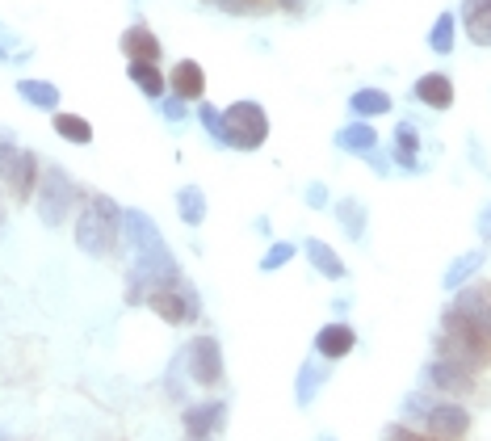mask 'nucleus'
Masks as SVG:
<instances>
[{
	"label": "nucleus",
	"instance_id": "nucleus-1",
	"mask_svg": "<svg viewBox=\"0 0 491 441\" xmlns=\"http://www.w3.org/2000/svg\"><path fill=\"white\" fill-rule=\"evenodd\" d=\"M126 232V210L109 194H88L76 215V244L88 256H109Z\"/></svg>",
	"mask_w": 491,
	"mask_h": 441
},
{
	"label": "nucleus",
	"instance_id": "nucleus-2",
	"mask_svg": "<svg viewBox=\"0 0 491 441\" xmlns=\"http://www.w3.org/2000/svg\"><path fill=\"white\" fill-rule=\"evenodd\" d=\"M126 236H131V253H135V265L139 269H147V274L155 277V282H176L181 277V269H176V256L173 248H168V240L160 236V227H155L143 210H126Z\"/></svg>",
	"mask_w": 491,
	"mask_h": 441
},
{
	"label": "nucleus",
	"instance_id": "nucleus-3",
	"mask_svg": "<svg viewBox=\"0 0 491 441\" xmlns=\"http://www.w3.org/2000/svg\"><path fill=\"white\" fill-rule=\"evenodd\" d=\"M441 357L466 366V370H479V366L491 362V336L483 328H475L462 311H449L446 336H441Z\"/></svg>",
	"mask_w": 491,
	"mask_h": 441
},
{
	"label": "nucleus",
	"instance_id": "nucleus-4",
	"mask_svg": "<svg viewBox=\"0 0 491 441\" xmlns=\"http://www.w3.org/2000/svg\"><path fill=\"white\" fill-rule=\"evenodd\" d=\"M223 118H227V147L235 152H256L269 139V114L261 101H231Z\"/></svg>",
	"mask_w": 491,
	"mask_h": 441
},
{
	"label": "nucleus",
	"instance_id": "nucleus-5",
	"mask_svg": "<svg viewBox=\"0 0 491 441\" xmlns=\"http://www.w3.org/2000/svg\"><path fill=\"white\" fill-rule=\"evenodd\" d=\"M72 202H76V181H72L59 165H46L43 181H38V194H34L38 219H43L46 227H59V223L72 215Z\"/></svg>",
	"mask_w": 491,
	"mask_h": 441
},
{
	"label": "nucleus",
	"instance_id": "nucleus-6",
	"mask_svg": "<svg viewBox=\"0 0 491 441\" xmlns=\"http://www.w3.org/2000/svg\"><path fill=\"white\" fill-rule=\"evenodd\" d=\"M147 307H152L164 324H173V328H181V324H194L197 316H202V303H197V295L189 290L185 277H176V282H164V286H155L152 298H147Z\"/></svg>",
	"mask_w": 491,
	"mask_h": 441
},
{
	"label": "nucleus",
	"instance_id": "nucleus-7",
	"mask_svg": "<svg viewBox=\"0 0 491 441\" xmlns=\"http://www.w3.org/2000/svg\"><path fill=\"white\" fill-rule=\"evenodd\" d=\"M185 366L197 386H223V349L215 336H194L185 345Z\"/></svg>",
	"mask_w": 491,
	"mask_h": 441
},
{
	"label": "nucleus",
	"instance_id": "nucleus-8",
	"mask_svg": "<svg viewBox=\"0 0 491 441\" xmlns=\"http://www.w3.org/2000/svg\"><path fill=\"white\" fill-rule=\"evenodd\" d=\"M38 181H43V165H38V155L17 147V155L9 160V168L0 173V185L9 189L13 202H22V206H25V202L38 194Z\"/></svg>",
	"mask_w": 491,
	"mask_h": 441
},
{
	"label": "nucleus",
	"instance_id": "nucleus-9",
	"mask_svg": "<svg viewBox=\"0 0 491 441\" xmlns=\"http://www.w3.org/2000/svg\"><path fill=\"white\" fill-rule=\"evenodd\" d=\"M425 433L441 441H462L470 433V412L458 408V404H433L425 412Z\"/></svg>",
	"mask_w": 491,
	"mask_h": 441
},
{
	"label": "nucleus",
	"instance_id": "nucleus-10",
	"mask_svg": "<svg viewBox=\"0 0 491 441\" xmlns=\"http://www.w3.org/2000/svg\"><path fill=\"white\" fill-rule=\"evenodd\" d=\"M168 93H176L181 101H202L206 97V67L197 59H176L168 67Z\"/></svg>",
	"mask_w": 491,
	"mask_h": 441
},
{
	"label": "nucleus",
	"instance_id": "nucleus-11",
	"mask_svg": "<svg viewBox=\"0 0 491 441\" xmlns=\"http://www.w3.org/2000/svg\"><path fill=\"white\" fill-rule=\"evenodd\" d=\"M425 383L436 386V391H446V396H466V391H475V378H470L466 366L449 362V357H441V362H433L425 370Z\"/></svg>",
	"mask_w": 491,
	"mask_h": 441
},
{
	"label": "nucleus",
	"instance_id": "nucleus-12",
	"mask_svg": "<svg viewBox=\"0 0 491 441\" xmlns=\"http://www.w3.org/2000/svg\"><path fill=\"white\" fill-rule=\"evenodd\" d=\"M223 416H227V404H223V399H210V404H194V408H185L189 441H206L210 433H218L223 429Z\"/></svg>",
	"mask_w": 491,
	"mask_h": 441
},
{
	"label": "nucleus",
	"instance_id": "nucleus-13",
	"mask_svg": "<svg viewBox=\"0 0 491 441\" xmlns=\"http://www.w3.org/2000/svg\"><path fill=\"white\" fill-rule=\"evenodd\" d=\"M353 345H357V332H353L349 324H327V328H319V336H316V353L324 357V362L349 357Z\"/></svg>",
	"mask_w": 491,
	"mask_h": 441
},
{
	"label": "nucleus",
	"instance_id": "nucleus-14",
	"mask_svg": "<svg viewBox=\"0 0 491 441\" xmlns=\"http://www.w3.org/2000/svg\"><path fill=\"white\" fill-rule=\"evenodd\" d=\"M118 46H122V55L126 59H152V64H160V38H155V30L152 25H143V22H135L131 30L118 38Z\"/></svg>",
	"mask_w": 491,
	"mask_h": 441
},
{
	"label": "nucleus",
	"instance_id": "nucleus-15",
	"mask_svg": "<svg viewBox=\"0 0 491 441\" xmlns=\"http://www.w3.org/2000/svg\"><path fill=\"white\" fill-rule=\"evenodd\" d=\"M462 25L475 46H491V0H462Z\"/></svg>",
	"mask_w": 491,
	"mask_h": 441
},
{
	"label": "nucleus",
	"instance_id": "nucleus-16",
	"mask_svg": "<svg viewBox=\"0 0 491 441\" xmlns=\"http://www.w3.org/2000/svg\"><path fill=\"white\" fill-rule=\"evenodd\" d=\"M416 97L425 101L428 110H449L454 105V80L446 72H425L416 80Z\"/></svg>",
	"mask_w": 491,
	"mask_h": 441
},
{
	"label": "nucleus",
	"instance_id": "nucleus-17",
	"mask_svg": "<svg viewBox=\"0 0 491 441\" xmlns=\"http://www.w3.org/2000/svg\"><path fill=\"white\" fill-rule=\"evenodd\" d=\"M126 76H131V85H139L143 97H164V88H168V76L160 72V64H152V59H126Z\"/></svg>",
	"mask_w": 491,
	"mask_h": 441
},
{
	"label": "nucleus",
	"instance_id": "nucleus-18",
	"mask_svg": "<svg viewBox=\"0 0 491 441\" xmlns=\"http://www.w3.org/2000/svg\"><path fill=\"white\" fill-rule=\"evenodd\" d=\"M336 147L340 152H353V155H366V152L378 147V131H374L366 118H357V122H349V126H340L336 131Z\"/></svg>",
	"mask_w": 491,
	"mask_h": 441
},
{
	"label": "nucleus",
	"instance_id": "nucleus-19",
	"mask_svg": "<svg viewBox=\"0 0 491 441\" xmlns=\"http://www.w3.org/2000/svg\"><path fill=\"white\" fill-rule=\"evenodd\" d=\"M303 253H306V261H311V269H316V274L332 277V282H340V277H345V261L332 253V244H324V240H316V236H311V240L303 244Z\"/></svg>",
	"mask_w": 491,
	"mask_h": 441
},
{
	"label": "nucleus",
	"instance_id": "nucleus-20",
	"mask_svg": "<svg viewBox=\"0 0 491 441\" xmlns=\"http://www.w3.org/2000/svg\"><path fill=\"white\" fill-rule=\"evenodd\" d=\"M395 165L416 173L420 168V131H416L412 122H399L395 126Z\"/></svg>",
	"mask_w": 491,
	"mask_h": 441
},
{
	"label": "nucleus",
	"instance_id": "nucleus-21",
	"mask_svg": "<svg viewBox=\"0 0 491 441\" xmlns=\"http://www.w3.org/2000/svg\"><path fill=\"white\" fill-rule=\"evenodd\" d=\"M17 97L25 101V105H34V110H59V85H51V80H17Z\"/></svg>",
	"mask_w": 491,
	"mask_h": 441
},
{
	"label": "nucleus",
	"instance_id": "nucleus-22",
	"mask_svg": "<svg viewBox=\"0 0 491 441\" xmlns=\"http://www.w3.org/2000/svg\"><path fill=\"white\" fill-rule=\"evenodd\" d=\"M51 126H55V135L59 139H67V144H93V122L88 118H80V114H67V110H55V118H51Z\"/></svg>",
	"mask_w": 491,
	"mask_h": 441
},
{
	"label": "nucleus",
	"instance_id": "nucleus-23",
	"mask_svg": "<svg viewBox=\"0 0 491 441\" xmlns=\"http://www.w3.org/2000/svg\"><path fill=\"white\" fill-rule=\"evenodd\" d=\"M454 311H462V316H466L475 328H483L491 336V295H487V290H466V295L458 298V307H454Z\"/></svg>",
	"mask_w": 491,
	"mask_h": 441
},
{
	"label": "nucleus",
	"instance_id": "nucleus-24",
	"mask_svg": "<svg viewBox=\"0 0 491 441\" xmlns=\"http://www.w3.org/2000/svg\"><path fill=\"white\" fill-rule=\"evenodd\" d=\"M349 110L357 118H382V114H391V93H382V88H357L349 97Z\"/></svg>",
	"mask_w": 491,
	"mask_h": 441
},
{
	"label": "nucleus",
	"instance_id": "nucleus-25",
	"mask_svg": "<svg viewBox=\"0 0 491 441\" xmlns=\"http://www.w3.org/2000/svg\"><path fill=\"white\" fill-rule=\"evenodd\" d=\"M324 383H327V366H319V362H303V366H298V383H295L298 408H306V404L319 396V386H324Z\"/></svg>",
	"mask_w": 491,
	"mask_h": 441
},
{
	"label": "nucleus",
	"instance_id": "nucleus-26",
	"mask_svg": "<svg viewBox=\"0 0 491 441\" xmlns=\"http://www.w3.org/2000/svg\"><path fill=\"white\" fill-rule=\"evenodd\" d=\"M176 215H181V223L197 227V223L206 219V194L197 185H181L176 189Z\"/></svg>",
	"mask_w": 491,
	"mask_h": 441
},
{
	"label": "nucleus",
	"instance_id": "nucleus-27",
	"mask_svg": "<svg viewBox=\"0 0 491 441\" xmlns=\"http://www.w3.org/2000/svg\"><path fill=\"white\" fill-rule=\"evenodd\" d=\"M336 219H340V227L349 232V240H361V236H366V206H361L357 198H340Z\"/></svg>",
	"mask_w": 491,
	"mask_h": 441
},
{
	"label": "nucleus",
	"instance_id": "nucleus-28",
	"mask_svg": "<svg viewBox=\"0 0 491 441\" xmlns=\"http://www.w3.org/2000/svg\"><path fill=\"white\" fill-rule=\"evenodd\" d=\"M454 30H458V17H454V13H441V17L433 22L428 46H433L436 55H449V51H454Z\"/></svg>",
	"mask_w": 491,
	"mask_h": 441
},
{
	"label": "nucleus",
	"instance_id": "nucleus-29",
	"mask_svg": "<svg viewBox=\"0 0 491 441\" xmlns=\"http://www.w3.org/2000/svg\"><path fill=\"white\" fill-rule=\"evenodd\" d=\"M479 265H483V253H466L458 256V261L446 269V290H462L466 286V277L470 274H479Z\"/></svg>",
	"mask_w": 491,
	"mask_h": 441
},
{
	"label": "nucleus",
	"instance_id": "nucleus-30",
	"mask_svg": "<svg viewBox=\"0 0 491 441\" xmlns=\"http://www.w3.org/2000/svg\"><path fill=\"white\" fill-rule=\"evenodd\" d=\"M197 118H202V126H206V135L215 139V144L227 147V118H223V110H218V105H210V101H197Z\"/></svg>",
	"mask_w": 491,
	"mask_h": 441
},
{
	"label": "nucleus",
	"instance_id": "nucleus-31",
	"mask_svg": "<svg viewBox=\"0 0 491 441\" xmlns=\"http://www.w3.org/2000/svg\"><path fill=\"white\" fill-rule=\"evenodd\" d=\"M295 253H298V248H295L290 240H277V244L269 248V253L261 256V269H265V274H273V269H282V265L295 261Z\"/></svg>",
	"mask_w": 491,
	"mask_h": 441
},
{
	"label": "nucleus",
	"instance_id": "nucleus-32",
	"mask_svg": "<svg viewBox=\"0 0 491 441\" xmlns=\"http://www.w3.org/2000/svg\"><path fill=\"white\" fill-rule=\"evenodd\" d=\"M25 55H30V51H25L22 38H13V34L0 25V59H5V64H13V59H25Z\"/></svg>",
	"mask_w": 491,
	"mask_h": 441
},
{
	"label": "nucleus",
	"instance_id": "nucleus-33",
	"mask_svg": "<svg viewBox=\"0 0 491 441\" xmlns=\"http://www.w3.org/2000/svg\"><path fill=\"white\" fill-rule=\"evenodd\" d=\"M185 105H189V101H181L176 93H168V97H160V118H168V122H185Z\"/></svg>",
	"mask_w": 491,
	"mask_h": 441
},
{
	"label": "nucleus",
	"instance_id": "nucleus-34",
	"mask_svg": "<svg viewBox=\"0 0 491 441\" xmlns=\"http://www.w3.org/2000/svg\"><path fill=\"white\" fill-rule=\"evenodd\" d=\"M382 441H441V437H433V433H412V429H404V425H391V429H382Z\"/></svg>",
	"mask_w": 491,
	"mask_h": 441
},
{
	"label": "nucleus",
	"instance_id": "nucleus-35",
	"mask_svg": "<svg viewBox=\"0 0 491 441\" xmlns=\"http://www.w3.org/2000/svg\"><path fill=\"white\" fill-rule=\"evenodd\" d=\"M13 155H17V147H13V135H9V131H0V173L9 168Z\"/></svg>",
	"mask_w": 491,
	"mask_h": 441
},
{
	"label": "nucleus",
	"instance_id": "nucleus-36",
	"mask_svg": "<svg viewBox=\"0 0 491 441\" xmlns=\"http://www.w3.org/2000/svg\"><path fill=\"white\" fill-rule=\"evenodd\" d=\"M306 206H311V210H324L327 206V189L319 185V181H316V185H306Z\"/></svg>",
	"mask_w": 491,
	"mask_h": 441
},
{
	"label": "nucleus",
	"instance_id": "nucleus-37",
	"mask_svg": "<svg viewBox=\"0 0 491 441\" xmlns=\"http://www.w3.org/2000/svg\"><path fill=\"white\" fill-rule=\"evenodd\" d=\"M479 236H483V240H491V202L479 210Z\"/></svg>",
	"mask_w": 491,
	"mask_h": 441
},
{
	"label": "nucleus",
	"instance_id": "nucleus-38",
	"mask_svg": "<svg viewBox=\"0 0 491 441\" xmlns=\"http://www.w3.org/2000/svg\"><path fill=\"white\" fill-rule=\"evenodd\" d=\"M303 5H306V0H282L286 13H303Z\"/></svg>",
	"mask_w": 491,
	"mask_h": 441
},
{
	"label": "nucleus",
	"instance_id": "nucleus-39",
	"mask_svg": "<svg viewBox=\"0 0 491 441\" xmlns=\"http://www.w3.org/2000/svg\"><path fill=\"white\" fill-rule=\"evenodd\" d=\"M261 5H269V0H244V9H261Z\"/></svg>",
	"mask_w": 491,
	"mask_h": 441
},
{
	"label": "nucleus",
	"instance_id": "nucleus-40",
	"mask_svg": "<svg viewBox=\"0 0 491 441\" xmlns=\"http://www.w3.org/2000/svg\"><path fill=\"white\" fill-rule=\"evenodd\" d=\"M319 441H336V437H319Z\"/></svg>",
	"mask_w": 491,
	"mask_h": 441
}]
</instances>
